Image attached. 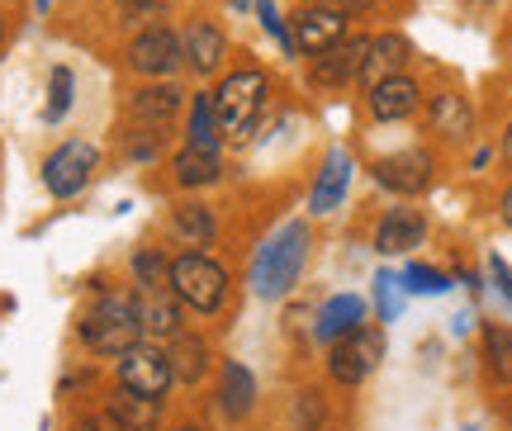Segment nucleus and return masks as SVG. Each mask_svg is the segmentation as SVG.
<instances>
[{"mask_svg": "<svg viewBox=\"0 0 512 431\" xmlns=\"http://www.w3.org/2000/svg\"><path fill=\"white\" fill-rule=\"evenodd\" d=\"M219 398H223V413H228V417H247V413H252V403H256L252 370H247V365H238V360H228V365H223Z\"/></svg>", "mask_w": 512, "mask_h": 431, "instance_id": "21", "label": "nucleus"}, {"mask_svg": "<svg viewBox=\"0 0 512 431\" xmlns=\"http://www.w3.org/2000/svg\"><path fill=\"white\" fill-rule=\"evenodd\" d=\"M489 370L498 384H512V332L508 327H489Z\"/></svg>", "mask_w": 512, "mask_h": 431, "instance_id": "28", "label": "nucleus"}, {"mask_svg": "<svg viewBox=\"0 0 512 431\" xmlns=\"http://www.w3.org/2000/svg\"><path fill=\"white\" fill-rule=\"evenodd\" d=\"M0 43H5V19H0Z\"/></svg>", "mask_w": 512, "mask_h": 431, "instance_id": "37", "label": "nucleus"}, {"mask_svg": "<svg viewBox=\"0 0 512 431\" xmlns=\"http://www.w3.org/2000/svg\"><path fill=\"white\" fill-rule=\"evenodd\" d=\"M171 176H176V185H185V190H200V185H214V180L223 176V162H219V147H181L176 152V162H171Z\"/></svg>", "mask_w": 512, "mask_h": 431, "instance_id": "18", "label": "nucleus"}, {"mask_svg": "<svg viewBox=\"0 0 512 431\" xmlns=\"http://www.w3.org/2000/svg\"><path fill=\"white\" fill-rule=\"evenodd\" d=\"M171 289L195 313H219L228 304V270L204 252H185L171 261Z\"/></svg>", "mask_w": 512, "mask_h": 431, "instance_id": "4", "label": "nucleus"}, {"mask_svg": "<svg viewBox=\"0 0 512 431\" xmlns=\"http://www.w3.org/2000/svg\"><path fill=\"white\" fill-rule=\"evenodd\" d=\"M366 318V304L361 299H351V294H342V299H332L328 308H323V323H318V337H342L347 327H356Z\"/></svg>", "mask_w": 512, "mask_h": 431, "instance_id": "25", "label": "nucleus"}, {"mask_svg": "<svg viewBox=\"0 0 512 431\" xmlns=\"http://www.w3.org/2000/svg\"><path fill=\"white\" fill-rule=\"evenodd\" d=\"M503 157L512 162V124H508V133H503Z\"/></svg>", "mask_w": 512, "mask_h": 431, "instance_id": "35", "label": "nucleus"}, {"mask_svg": "<svg viewBox=\"0 0 512 431\" xmlns=\"http://www.w3.org/2000/svg\"><path fill=\"white\" fill-rule=\"evenodd\" d=\"M72 431H124V427H119L110 413H95V417H81Z\"/></svg>", "mask_w": 512, "mask_h": 431, "instance_id": "32", "label": "nucleus"}, {"mask_svg": "<svg viewBox=\"0 0 512 431\" xmlns=\"http://www.w3.org/2000/svg\"><path fill=\"white\" fill-rule=\"evenodd\" d=\"M427 128L446 138V143H460V138H470V128H475V109L465 105V95L456 90H441L432 95V105H427Z\"/></svg>", "mask_w": 512, "mask_h": 431, "instance_id": "13", "label": "nucleus"}, {"mask_svg": "<svg viewBox=\"0 0 512 431\" xmlns=\"http://www.w3.org/2000/svg\"><path fill=\"white\" fill-rule=\"evenodd\" d=\"M403 57H408V43L399 34H380L366 43V57H361V67H356V81L361 86H375L384 76H394L403 67Z\"/></svg>", "mask_w": 512, "mask_h": 431, "instance_id": "17", "label": "nucleus"}, {"mask_svg": "<svg viewBox=\"0 0 512 431\" xmlns=\"http://www.w3.org/2000/svg\"><path fill=\"white\" fill-rule=\"evenodd\" d=\"M133 275H138V289H162L171 285V261L162 252H138L133 256Z\"/></svg>", "mask_w": 512, "mask_h": 431, "instance_id": "27", "label": "nucleus"}, {"mask_svg": "<svg viewBox=\"0 0 512 431\" xmlns=\"http://www.w3.org/2000/svg\"><path fill=\"white\" fill-rule=\"evenodd\" d=\"M304 256H309V233H304V223L280 228V233L256 252V266H252L256 294H261V299H275L280 289H290L299 266H304Z\"/></svg>", "mask_w": 512, "mask_h": 431, "instance_id": "3", "label": "nucleus"}, {"mask_svg": "<svg viewBox=\"0 0 512 431\" xmlns=\"http://www.w3.org/2000/svg\"><path fill=\"white\" fill-rule=\"evenodd\" d=\"M95 166H100V152H95L91 143L72 138V143H62L53 157L43 162V185H48V195L72 199V195H81V190L91 185Z\"/></svg>", "mask_w": 512, "mask_h": 431, "instance_id": "6", "label": "nucleus"}, {"mask_svg": "<svg viewBox=\"0 0 512 431\" xmlns=\"http://www.w3.org/2000/svg\"><path fill=\"white\" fill-rule=\"evenodd\" d=\"M81 342L95 356H124L128 346L143 342V323H138V299L133 294H100V304L81 318Z\"/></svg>", "mask_w": 512, "mask_h": 431, "instance_id": "1", "label": "nucleus"}, {"mask_svg": "<svg viewBox=\"0 0 512 431\" xmlns=\"http://www.w3.org/2000/svg\"><path fill=\"white\" fill-rule=\"evenodd\" d=\"M318 422H323V403H318V394H304V403H299V431H318Z\"/></svg>", "mask_w": 512, "mask_h": 431, "instance_id": "31", "label": "nucleus"}, {"mask_svg": "<svg viewBox=\"0 0 512 431\" xmlns=\"http://www.w3.org/2000/svg\"><path fill=\"white\" fill-rule=\"evenodd\" d=\"M110 417L124 431H157V422H162V398H143V394L119 389L110 403Z\"/></svg>", "mask_w": 512, "mask_h": 431, "instance_id": "20", "label": "nucleus"}, {"mask_svg": "<svg viewBox=\"0 0 512 431\" xmlns=\"http://www.w3.org/2000/svg\"><path fill=\"white\" fill-rule=\"evenodd\" d=\"M190 143L195 147H219V124H214V100L195 95V114H190Z\"/></svg>", "mask_w": 512, "mask_h": 431, "instance_id": "26", "label": "nucleus"}, {"mask_svg": "<svg viewBox=\"0 0 512 431\" xmlns=\"http://www.w3.org/2000/svg\"><path fill=\"white\" fill-rule=\"evenodd\" d=\"M266 95H271V86H266V76L252 72V67L223 76V86L209 95V100H214V124H219V133H228L233 143H242V138L252 133L256 114L266 109Z\"/></svg>", "mask_w": 512, "mask_h": 431, "instance_id": "2", "label": "nucleus"}, {"mask_svg": "<svg viewBox=\"0 0 512 431\" xmlns=\"http://www.w3.org/2000/svg\"><path fill=\"white\" fill-rule=\"evenodd\" d=\"M171 228H176V237L190 242V247H204V242H214V233H219L214 209H204V204H181V209L171 214Z\"/></svg>", "mask_w": 512, "mask_h": 431, "instance_id": "23", "label": "nucleus"}, {"mask_svg": "<svg viewBox=\"0 0 512 431\" xmlns=\"http://www.w3.org/2000/svg\"><path fill=\"white\" fill-rule=\"evenodd\" d=\"M408 285L418 289V294H437V289H446V275H437V270H427V266H413L408 270Z\"/></svg>", "mask_w": 512, "mask_h": 431, "instance_id": "30", "label": "nucleus"}, {"mask_svg": "<svg viewBox=\"0 0 512 431\" xmlns=\"http://www.w3.org/2000/svg\"><path fill=\"white\" fill-rule=\"evenodd\" d=\"M370 171H375V180H380L384 190H394V195H418V190L432 185V157H427L422 147H403L394 157H380Z\"/></svg>", "mask_w": 512, "mask_h": 431, "instance_id": "10", "label": "nucleus"}, {"mask_svg": "<svg viewBox=\"0 0 512 431\" xmlns=\"http://www.w3.org/2000/svg\"><path fill=\"white\" fill-rule=\"evenodd\" d=\"M166 360H171V379H176V384H200L204 370H209V346H204L200 337L176 332L171 346H166Z\"/></svg>", "mask_w": 512, "mask_h": 431, "instance_id": "19", "label": "nucleus"}, {"mask_svg": "<svg viewBox=\"0 0 512 431\" xmlns=\"http://www.w3.org/2000/svg\"><path fill=\"white\" fill-rule=\"evenodd\" d=\"M67 109H72V72H67V67H53V100H48V124H57Z\"/></svg>", "mask_w": 512, "mask_h": 431, "instance_id": "29", "label": "nucleus"}, {"mask_svg": "<svg viewBox=\"0 0 512 431\" xmlns=\"http://www.w3.org/2000/svg\"><path fill=\"white\" fill-rule=\"evenodd\" d=\"M133 114H138L143 124H166V119H176V114H181V86L162 81V86L138 90V95H133Z\"/></svg>", "mask_w": 512, "mask_h": 431, "instance_id": "22", "label": "nucleus"}, {"mask_svg": "<svg viewBox=\"0 0 512 431\" xmlns=\"http://www.w3.org/2000/svg\"><path fill=\"white\" fill-rule=\"evenodd\" d=\"M181 38L171 34L166 24H152V29H143V34L128 43V67L143 76H171L176 67H181Z\"/></svg>", "mask_w": 512, "mask_h": 431, "instance_id": "9", "label": "nucleus"}, {"mask_svg": "<svg viewBox=\"0 0 512 431\" xmlns=\"http://www.w3.org/2000/svg\"><path fill=\"white\" fill-rule=\"evenodd\" d=\"M347 38V15H337V10H328L323 0L318 5H309V10H299L290 24V48L294 53H328L332 43H342Z\"/></svg>", "mask_w": 512, "mask_h": 431, "instance_id": "8", "label": "nucleus"}, {"mask_svg": "<svg viewBox=\"0 0 512 431\" xmlns=\"http://www.w3.org/2000/svg\"><path fill=\"white\" fill-rule=\"evenodd\" d=\"M347 157H332L328 166H323V176H318V185H313V214H332L337 204H342V190H347Z\"/></svg>", "mask_w": 512, "mask_h": 431, "instance_id": "24", "label": "nucleus"}, {"mask_svg": "<svg viewBox=\"0 0 512 431\" xmlns=\"http://www.w3.org/2000/svg\"><path fill=\"white\" fill-rule=\"evenodd\" d=\"M323 5H328V10H337V15H366L370 10V0H323Z\"/></svg>", "mask_w": 512, "mask_h": 431, "instance_id": "33", "label": "nucleus"}, {"mask_svg": "<svg viewBox=\"0 0 512 431\" xmlns=\"http://www.w3.org/2000/svg\"><path fill=\"white\" fill-rule=\"evenodd\" d=\"M384 356V337L380 327H370L366 318L356 327H347L337 342H332V356H328V370L337 384H366L375 375V365Z\"/></svg>", "mask_w": 512, "mask_h": 431, "instance_id": "5", "label": "nucleus"}, {"mask_svg": "<svg viewBox=\"0 0 512 431\" xmlns=\"http://www.w3.org/2000/svg\"><path fill=\"white\" fill-rule=\"evenodd\" d=\"M503 223H512V185L503 190Z\"/></svg>", "mask_w": 512, "mask_h": 431, "instance_id": "34", "label": "nucleus"}, {"mask_svg": "<svg viewBox=\"0 0 512 431\" xmlns=\"http://www.w3.org/2000/svg\"><path fill=\"white\" fill-rule=\"evenodd\" d=\"M422 237H427V223H422L418 209H389L380 223V233H375V247H380L384 256H399V252L422 247Z\"/></svg>", "mask_w": 512, "mask_h": 431, "instance_id": "15", "label": "nucleus"}, {"mask_svg": "<svg viewBox=\"0 0 512 431\" xmlns=\"http://www.w3.org/2000/svg\"><path fill=\"white\" fill-rule=\"evenodd\" d=\"M418 105H422L418 81H413V76H403V72L384 76V81L370 86V114H375L380 124H399V119H408Z\"/></svg>", "mask_w": 512, "mask_h": 431, "instance_id": "11", "label": "nucleus"}, {"mask_svg": "<svg viewBox=\"0 0 512 431\" xmlns=\"http://www.w3.org/2000/svg\"><path fill=\"white\" fill-rule=\"evenodd\" d=\"M138 323H143V337H176L181 332V299L176 289L162 285V289H138Z\"/></svg>", "mask_w": 512, "mask_h": 431, "instance_id": "12", "label": "nucleus"}, {"mask_svg": "<svg viewBox=\"0 0 512 431\" xmlns=\"http://www.w3.org/2000/svg\"><path fill=\"white\" fill-rule=\"evenodd\" d=\"M181 53H185V62H190L195 72L209 76L223 62V53H228V38H223V29H214L209 19H195V24L185 29V38H181Z\"/></svg>", "mask_w": 512, "mask_h": 431, "instance_id": "16", "label": "nucleus"}, {"mask_svg": "<svg viewBox=\"0 0 512 431\" xmlns=\"http://www.w3.org/2000/svg\"><path fill=\"white\" fill-rule=\"evenodd\" d=\"M181 431H204V427H181Z\"/></svg>", "mask_w": 512, "mask_h": 431, "instance_id": "38", "label": "nucleus"}, {"mask_svg": "<svg viewBox=\"0 0 512 431\" xmlns=\"http://www.w3.org/2000/svg\"><path fill=\"white\" fill-rule=\"evenodd\" d=\"M34 5H38V10H48V5H53V0H34Z\"/></svg>", "mask_w": 512, "mask_h": 431, "instance_id": "36", "label": "nucleus"}, {"mask_svg": "<svg viewBox=\"0 0 512 431\" xmlns=\"http://www.w3.org/2000/svg\"><path fill=\"white\" fill-rule=\"evenodd\" d=\"M366 43L370 38H342V43H332L328 53L313 57V81L318 86H347L356 81V67H361V57H366Z\"/></svg>", "mask_w": 512, "mask_h": 431, "instance_id": "14", "label": "nucleus"}, {"mask_svg": "<svg viewBox=\"0 0 512 431\" xmlns=\"http://www.w3.org/2000/svg\"><path fill=\"white\" fill-rule=\"evenodd\" d=\"M171 384H176V379H171V360H166V351H157V346L138 342L119 356V389H128V394L162 398Z\"/></svg>", "mask_w": 512, "mask_h": 431, "instance_id": "7", "label": "nucleus"}]
</instances>
